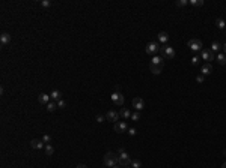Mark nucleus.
<instances>
[{"label": "nucleus", "instance_id": "obj_13", "mask_svg": "<svg viewBox=\"0 0 226 168\" xmlns=\"http://www.w3.org/2000/svg\"><path fill=\"white\" fill-rule=\"evenodd\" d=\"M50 98H51V101H54V102H59V101L62 99V92L61 90H53L50 93Z\"/></svg>", "mask_w": 226, "mask_h": 168}, {"label": "nucleus", "instance_id": "obj_34", "mask_svg": "<svg viewBox=\"0 0 226 168\" xmlns=\"http://www.w3.org/2000/svg\"><path fill=\"white\" fill-rule=\"evenodd\" d=\"M65 107H66L65 101H63V99H61V101H59V102H57V108H65Z\"/></svg>", "mask_w": 226, "mask_h": 168}, {"label": "nucleus", "instance_id": "obj_29", "mask_svg": "<svg viewBox=\"0 0 226 168\" xmlns=\"http://www.w3.org/2000/svg\"><path fill=\"white\" fill-rule=\"evenodd\" d=\"M42 141H44L45 144H50V143H51V135H48V134H45V135L42 137Z\"/></svg>", "mask_w": 226, "mask_h": 168}, {"label": "nucleus", "instance_id": "obj_1", "mask_svg": "<svg viewBox=\"0 0 226 168\" xmlns=\"http://www.w3.org/2000/svg\"><path fill=\"white\" fill-rule=\"evenodd\" d=\"M103 164H104V167H107V168H112V167L118 165V155H115L113 152H107L104 155Z\"/></svg>", "mask_w": 226, "mask_h": 168}, {"label": "nucleus", "instance_id": "obj_26", "mask_svg": "<svg viewBox=\"0 0 226 168\" xmlns=\"http://www.w3.org/2000/svg\"><path fill=\"white\" fill-rule=\"evenodd\" d=\"M201 59H202V57L199 56V54H195L193 57H191V65H199V62H201Z\"/></svg>", "mask_w": 226, "mask_h": 168}, {"label": "nucleus", "instance_id": "obj_23", "mask_svg": "<svg viewBox=\"0 0 226 168\" xmlns=\"http://www.w3.org/2000/svg\"><path fill=\"white\" fill-rule=\"evenodd\" d=\"M220 48H222L220 42H212L211 44V51L212 53H219V51H220Z\"/></svg>", "mask_w": 226, "mask_h": 168}, {"label": "nucleus", "instance_id": "obj_38", "mask_svg": "<svg viewBox=\"0 0 226 168\" xmlns=\"http://www.w3.org/2000/svg\"><path fill=\"white\" fill-rule=\"evenodd\" d=\"M223 51H225V54H226V44L223 45Z\"/></svg>", "mask_w": 226, "mask_h": 168}, {"label": "nucleus", "instance_id": "obj_3", "mask_svg": "<svg viewBox=\"0 0 226 168\" xmlns=\"http://www.w3.org/2000/svg\"><path fill=\"white\" fill-rule=\"evenodd\" d=\"M131 158H130V155L127 152H124L121 155H118V165L119 167H130L131 165Z\"/></svg>", "mask_w": 226, "mask_h": 168}, {"label": "nucleus", "instance_id": "obj_22", "mask_svg": "<svg viewBox=\"0 0 226 168\" xmlns=\"http://www.w3.org/2000/svg\"><path fill=\"white\" fill-rule=\"evenodd\" d=\"M45 155H47V156H51L53 153H54V147H53L51 144H45Z\"/></svg>", "mask_w": 226, "mask_h": 168}, {"label": "nucleus", "instance_id": "obj_6", "mask_svg": "<svg viewBox=\"0 0 226 168\" xmlns=\"http://www.w3.org/2000/svg\"><path fill=\"white\" fill-rule=\"evenodd\" d=\"M113 129H115V132H118V134L128 132V123L125 122V120H119V122H116V123H115Z\"/></svg>", "mask_w": 226, "mask_h": 168}, {"label": "nucleus", "instance_id": "obj_8", "mask_svg": "<svg viewBox=\"0 0 226 168\" xmlns=\"http://www.w3.org/2000/svg\"><path fill=\"white\" fill-rule=\"evenodd\" d=\"M131 105H133V108H134L136 111H142L145 108V101L142 98H134V99H133V102H131Z\"/></svg>", "mask_w": 226, "mask_h": 168}, {"label": "nucleus", "instance_id": "obj_17", "mask_svg": "<svg viewBox=\"0 0 226 168\" xmlns=\"http://www.w3.org/2000/svg\"><path fill=\"white\" fill-rule=\"evenodd\" d=\"M45 108H47L48 113H53V111H56L57 110V102H54V101H50V102L45 105Z\"/></svg>", "mask_w": 226, "mask_h": 168}, {"label": "nucleus", "instance_id": "obj_19", "mask_svg": "<svg viewBox=\"0 0 226 168\" xmlns=\"http://www.w3.org/2000/svg\"><path fill=\"white\" fill-rule=\"evenodd\" d=\"M158 41L163 42V44L166 45V42L169 41V35H167L166 32H160V33H158Z\"/></svg>", "mask_w": 226, "mask_h": 168}, {"label": "nucleus", "instance_id": "obj_7", "mask_svg": "<svg viewBox=\"0 0 226 168\" xmlns=\"http://www.w3.org/2000/svg\"><path fill=\"white\" fill-rule=\"evenodd\" d=\"M119 113L118 111H115V110H109L107 111V114H106V119L109 120V122H112V123H116V122H119Z\"/></svg>", "mask_w": 226, "mask_h": 168}, {"label": "nucleus", "instance_id": "obj_36", "mask_svg": "<svg viewBox=\"0 0 226 168\" xmlns=\"http://www.w3.org/2000/svg\"><path fill=\"white\" fill-rule=\"evenodd\" d=\"M125 152V149L124 147H121V149H118V155H121V153H124Z\"/></svg>", "mask_w": 226, "mask_h": 168}, {"label": "nucleus", "instance_id": "obj_14", "mask_svg": "<svg viewBox=\"0 0 226 168\" xmlns=\"http://www.w3.org/2000/svg\"><path fill=\"white\" fill-rule=\"evenodd\" d=\"M201 72H202V75H204V77H205V75H210V74L212 72V66H211V63H205V65H202Z\"/></svg>", "mask_w": 226, "mask_h": 168}, {"label": "nucleus", "instance_id": "obj_35", "mask_svg": "<svg viewBox=\"0 0 226 168\" xmlns=\"http://www.w3.org/2000/svg\"><path fill=\"white\" fill-rule=\"evenodd\" d=\"M196 80H197V83H204V75H199Z\"/></svg>", "mask_w": 226, "mask_h": 168}, {"label": "nucleus", "instance_id": "obj_21", "mask_svg": "<svg viewBox=\"0 0 226 168\" xmlns=\"http://www.w3.org/2000/svg\"><path fill=\"white\" fill-rule=\"evenodd\" d=\"M216 60H217L220 65H226V54H225V53H219L217 57H216Z\"/></svg>", "mask_w": 226, "mask_h": 168}, {"label": "nucleus", "instance_id": "obj_20", "mask_svg": "<svg viewBox=\"0 0 226 168\" xmlns=\"http://www.w3.org/2000/svg\"><path fill=\"white\" fill-rule=\"evenodd\" d=\"M149 69H151V72L154 74V75H160L161 71H163L161 66H155V65H149Z\"/></svg>", "mask_w": 226, "mask_h": 168}, {"label": "nucleus", "instance_id": "obj_5", "mask_svg": "<svg viewBox=\"0 0 226 168\" xmlns=\"http://www.w3.org/2000/svg\"><path fill=\"white\" fill-rule=\"evenodd\" d=\"M160 51H161L163 57H166V59H174L175 57V50H174V47H170V45H163Z\"/></svg>", "mask_w": 226, "mask_h": 168}, {"label": "nucleus", "instance_id": "obj_42", "mask_svg": "<svg viewBox=\"0 0 226 168\" xmlns=\"http://www.w3.org/2000/svg\"><path fill=\"white\" fill-rule=\"evenodd\" d=\"M225 155H226V152H225Z\"/></svg>", "mask_w": 226, "mask_h": 168}, {"label": "nucleus", "instance_id": "obj_28", "mask_svg": "<svg viewBox=\"0 0 226 168\" xmlns=\"http://www.w3.org/2000/svg\"><path fill=\"white\" fill-rule=\"evenodd\" d=\"M189 3L193 5V6H202L204 5V0H190Z\"/></svg>", "mask_w": 226, "mask_h": 168}, {"label": "nucleus", "instance_id": "obj_27", "mask_svg": "<svg viewBox=\"0 0 226 168\" xmlns=\"http://www.w3.org/2000/svg\"><path fill=\"white\" fill-rule=\"evenodd\" d=\"M131 120H133V122H139V120H140V113H139V111L133 113L131 114Z\"/></svg>", "mask_w": 226, "mask_h": 168}, {"label": "nucleus", "instance_id": "obj_12", "mask_svg": "<svg viewBox=\"0 0 226 168\" xmlns=\"http://www.w3.org/2000/svg\"><path fill=\"white\" fill-rule=\"evenodd\" d=\"M50 95H47V93H41V95L38 96V102L39 104H42V105H47L50 102Z\"/></svg>", "mask_w": 226, "mask_h": 168}, {"label": "nucleus", "instance_id": "obj_33", "mask_svg": "<svg viewBox=\"0 0 226 168\" xmlns=\"http://www.w3.org/2000/svg\"><path fill=\"white\" fill-rule=\"evenodd\" d=\"M128 134L131 137H134L136 134H137V131H136V128H128Z\"/></svg>", "mask_w": 226, "mask_h": 168}, {"label": "nucleus", "instance_id": "obj_10", "mask_svg": "<svg viewBox=\"0 0 226 168\" xmlns=\"http://www.w3.org/2000/svg\"><path fill=\"white\" fill-rule=\"evenodd\" d=\"M201 57H202L204 60H207V63H211L212 60H214V53H212L211 50H202Z\"/></svg>", "mask_w": 226, "mask_h": 168}, {"label": "nucleus", "instance_id": "obj_31", "mask_svg": "<svg viewBox=\"0 0 226 168\" xmlns=\"http://www.w3.org/2000/svg\"><path fill=\"white\" fill-rule=\"evenodd\" d=\"M41 6H42V8H50V6H51V2H50V0H42V2H41Z\"/></svg>", "mask_w": 226, "mask_h": 168}, {"label": "nucleus", "instance_id": "obj_9", "mask_svg": "<svg viewBox=\"0 0 226 168\" xmlns=\"http://www.w3.org/2000/svg\"><path fill=\"white\" fill-rule=\"evenodd\" d=\"M112 101H113V102H115L116 105L122 107V105H124V96H122V93H121V92L112 93Z\"/></svg>", "mask_w": 226, "mask_h": 168}, {"label": "nucleus", "instance_id": "obj_32", "mask_svg": "<svg viewBox=\"0 0 226 168\" xmlns=\"http://www.w3.org/2000/svg\"><path fill=\"white\" fill-rule=\"evenodd\" d=\"M104 120H107V119H106V116H103V114H98V116H97V122L98 123H103Z\"/></svg>", "mask_w": 226, "mask_h": 168}, {"label": "nucleus", "instance_id": "obj_18", "mask_svg": "<svg viewBox=\"0 0 226 168\" xmlns=\"http://www.w3.org/2000/svg\"><path fill=\"white\" fill-rule=\"evenodd\" d=\"M131 111L128 110V108H122L121 111H119V116H121L122 119H131Z\"/></svg>", "mask_w": 226, "mask_h": 168}, {"label": "nucleus", "instance_id": "obj_2", "mask_svg": "<svg viewBox=\"0 0 226 168\" xmlns=\"http://www.w3.org/2000/svg\"><path fill=\"white\" fill-rule=\"evenodd\" d=\"M187 45H189V48H190L191 51H193V53H196V54H197V53H201V51H202V48H204V44H202V41H201V39H197V38L190 39Z\"/></svg>", "mask_w": 226, "mask_h": 168}, {"label": "nucleus", "instance_id": "obj_40", "mask_svg": "<svg viewBox=\"0 0 226 168\" xmlns=\"http://www.w3.org/2000/svg\"><path fill=\"white\" fill-rule=\"evenodd\" d=\"M222 168H226V162H225V164H223V165H222Z\"/></svg>", "mask_w": 226, "mask_h": 168}, {"label": "nucleus", "instance_id": "obj_16", "mask_svg": "<svg viewBox=\"0 0 226 168\" xmlns=\"http://www.w3.org/2000/svg\"><path fill=\"white\" fill-rule=\"evenodd\" d=\"M0 42H2V45L9 44L11 42V35H9V33H2V35H0Z\"/></svg>", "mask_w": 226, "mask_h": 168}, {"label": "nucleus", "instance_id": "obj_4", "mask_svg": "<svg viewBox=\"0 0 226 168\" xmlns=\"http://www.w3.org/2000/svg\"><path fill=\"white\" fill-rule=\"evenodd\" d=\"M160 50H161V47L158 45L157 42H149L148 45H146V48H145L146 54H149V56H152V57H154V56H155Z\"/></svg>", "mask_w": 226, "mask_h": 168}, {"label": "nucleus", "instance_id": "obj_24", "mask_svg": "<svg viewBox=\"0 0 226 168\" xmlns=\"http://www.w3.org/2000/svg\"><path fill=\"white\" fill-rule=\"evenodd\" d=\"M216 26H217L219 29H225V27H226V23L223 21L222 18H217V20H216Z\"/></svg>", "mask_w": 226, "mask_h": 168}, {"label": "nucleus", "instance_id": "obj_15", "mask_svg": "<svg viewBox=\"0 0 226 168\" xmlns=\"http://www.w3.org/2000/svg\"><path fill=\"white\" fill-rule=\"evenodd\" d=\"M151 65H155V66H164V60H163V57H160V56H154L152 57V60H151Z\"/></svg>", "mask_w": 226, "mask_h": 168}, {"label": "nucleus", "instance_id": "obj_41", "mask_svg": "<svg viewBox=\"0 0 226 168\" xmlns=\"http://www.w3.org/2000/svg\"><path fill=\"white\" fill-rule=\"evenodd\" d=\"M125 168H131V165H130V167H125Z\"/></svg>", "mask_w": 226, "mask_h": 168}, {"label": "nucleus", "instance_id": "obj_30", "mask_svg": "<svg viewBox=\"0 0 226 168\" xmlns=\"http://www.w3.org/2000/svg\"><path fill=\"white\" fill-rule=\"evenodd\" d=\"M185 5H189V0H178L176 2V6H179V8H182Z\"/></svg>", "mask_w": 226, "mask_h": 168}, {"label": "nucleus", "instance_id": "obj_11", "mask_svg": "<svg viewBox=\"0 0 226 168\" xmlns=\"http://www.w3.org/2000/svg\"><path fill=\"white\" fill-rule=\"evenodd\" d=\"M30 146H32V149L39 150V149H44V147H45V143H44L42 140H32L30 141Z\"/></svg>", "mask_w": 226, "mask_h": 168}, {"label": "nucleus", "instance_id": "obj_25", "mask_svg": "<svg viewBox=\"0 0 226 168\" xmlns=\"http://www.w3.org/2000/svg\"><path fill=\"white\" fill-rule=\"evenodd\" d=\"M142 167V162L139 159H133L131 161V168H140Z\"/></svg>", "mask_w": 226, "mask_h": 168}, {"label": "nucleus", "instance_id": "obj_39", "mask_svg": "<svg viewBox=\"0 0 226 168\" xmlns=\"http://www.w3.org/2000/svg\"><path fill=\"white\" fill-rule=\"evenodd\" d=\"M112 168H122V167H119V165H115V167H112Z\"/></svg>", "mask_w": 226, "mask_h": 168}, {"label": "nucleus", "instance_id": "obj_37", "mask_svg": "<svg viewBox=\"0 0 226 168\" xmlns=\"http://www.w3.org/2000/svg\"><path fill=\"white\" fill-rule=\"evenodd\" d=\"M77 168H88V167H86L84 164H78V165H77Z\"/></svg>", "mask_w": 226, "mask_h": 168}]
</instances>
